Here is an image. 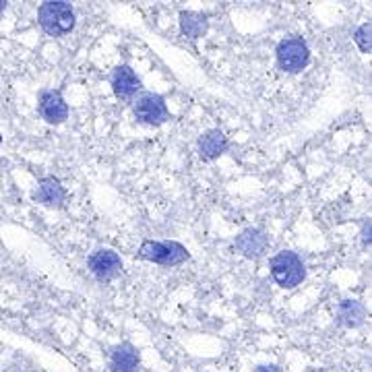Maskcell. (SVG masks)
<instances>
[{
	"instance_id": "1",
	"label": "cell",
	"mask_w": 372,
	"mask_h": 372,
	"mask_svg": "<svg viewBox=\"0 0 372 372\" xmlns=\"http://www.w3.org/2000/svg\"><path fill=\"white\" fill-rule=\"evenodd\" d=\"M271 275L281 288L292 290V288H296V286H300L304 281L307 267H304L302 258L296 252L281 250L271 258Z\"/></svg>"
},
{
	"instance_id": "2",
	"label": "cell",
	"mask_w": 372,
	"mask_h": 372,
	"mask_svg": "<svg viewBox=\"0 0 372 372\" xmlns=\"http://www.w3.org/2000/svg\"><path fill=\"white\" fill-rule=\"evenodd\" d=\"M40 25L48 36L61 38L75 27V10L68 2H44L38 13Z\"/></svg>"
},
{
	"instance_id": "3",
	"label": "cell",
	"mask_w": 372,
	"mask_h": 372,
	"mask_svg": "<svg viewBox=\"0 0 372 372\" xmlns=\"http://www.w3.org/2000/svg\"><path fill=\"white\" fill-rule=\"evenodd\" d=\"M139 256L145 258V261L164 265V267H174V265L185 263L188 258V250L183 245H178V242H153V240H147L139 248Z\"/></svg>"
},
{
	"instance_id": "4",
	"label": "cell",
	"mask_w": 372,
	"mask_h": 372,
	"mask_svg": "<svg viewBox=\"0 0 372 372\" xmlns=\"http://www.w3.org/2000/svg\"><path fill=\"white\" fill-rule=\"evenodd\" d=\"M310 61L309 44L302 38H288L277 46V62L286 72H300Z\"/></svg>"
},
{
	"instance_id": "5",
	"label": "cell",
	"mask_w": 372,
	"mask_h": 372,
	"mask_svg": "<svg viewBox=\"0 0 372 372\" xmlns=\"http://www.w3.org/2000/svg\"><path fill=\"white\" fill-rule=\"evenodd\" d=\"M134 116L143 124H164L168 121V106L162 95L157 93H141L134 102Z\"/></svg>"
},
{
	"instance_id": "6",
	"label": "cell",
	"mask_w": 372,
	"mask_h": 372,
	"mask_svg": "<svg viewBox=\"0 0 372 372\" xmlns=\"http://www.w3.org/2000/svg\"><path fill=\"white\" fill-rule=\"evenodd\" d=\"M89 269L100 281H112L123 273V261L114 250L100 248L89 256Z\"/></svg>"
},
{
	"instance_id": "7",
	"label": "cell",
	"mask_w": 372,
	"mask_h": 372,
	"mask_svg": "<svg viewBox=\"0 0 372 372\" xmlns=\"http://www.w3.org/2000/svg\"><path fill=\"white\" fill-rule=\"evenodd\" d=\"M40 114L50 124H61L68 118V106L59 91H44L40 95Z\"/></svg>"
},
{
	"instance_id": "8",
	"label": "cell",
	"mask_w": 372,
	"mask_h": 372,
	"mask_svg": "<svg viewBox=\"0 0 372 372\" xmlns=\"http://www.w3.org/2000/svg\"><path fill=\"white\" fill-rule=\"evenodd\" d=\"M234 245L248 258H261L269 248V236L256 228H248L236 238Z\"/></svg>"
},
{
	"instance_id": "9",
	"label": "cell",
	"mask_w": 372,
	"mask_h": 372,
	"mask_svg": "<svg viewBox=\"0 0 372 372\" xmlns=\"http://www.w3.org/2000/svg\"><path fill=\"white\" fill-rule=\"evenodd\" d=\"M112 87H114V93L118 98L128 100V98H132L141 89V79L137 77V72L128 64H121L112 72Z\"/></svg>"
},
{
	"instance_id": "10",
	"label": "cell",
	"mask_w": 372,
	"mask_h": 372,
	"mask_svg": "<svg viewBox=\"0 0 372 372\" xmlns=\"http://www.w3.org/2000/svg\"><path fill=\"white\" fill-rule=\"evenodd\" d=\"M228 149V139L222 130L213 128V130H207L205 134H201L199 139V153L203 160L211 162V160H217L224 151Z\"/></svg>"
},
{
	"instance_id": "11",
	"label": "cell",
	"mask_w": 372,
	"mask_h": 372,
	"mask_svg": "<svg viewBox=\"0 0 372 372\" xmlns=\"http://www.w3.org/2000/svg\"><path fill=\"white\" fill-rule=\"evenodd\" d=\"M33 201L46 205V207H61L64 201V188L59 178H44L40 180L33 190Z\"/></svg>"
},
{
	"instance_id": "12",
	"label": "cell",
	"mask_w": 372,
	"mask_h": 372,
	"mask_svg": "<svg viewBox=\"0 0 372 372\" xmlns=\"http://www.w3.org/2000/svg\"><path fill=\"white\" fill-rule=\"evenodd\" d=\"M139 352L130 343H121L112 350L110 358V371L112 372H137L139 369Z\"/></svg>"
},
{
	"instance_id": "13",
	"label": "cell",
	"mask_w": 372,
	"mask_h": 372,
	"mask_svg": "<svg viewBox=\"0 0 372 372\" xmlns=\"http://www.w3.org/2000/svg\"><path fill=\"white\" fill-rule=\"evenodd\" d=\"M366 310L358 300H343L337 307V323L343 327H360L364 323Z\"/></svg>"
},
{
	"instance_id": "14",
	"label": "cell",
	"mask_w": 372,
	"mask_h": 372,
	"mask_svg": "<svg viewBox=\"0 0 372 372\" xmlns=\"http://www.w3.org/2000/svg\"><path fill=\"white\" fill-rule=\"evenodd\" d=\"M207 27H209V21H207L205 15L192 13V10H183L180 13V29H183L186 38L196 40L207 31Z\"/></svg>"
},
{
	"instance_id": "15",
	"label": "cell",
	"mask_w": 372,
	"mask_h": 372,
	"mask_svg": "<svg viewBox=\"0 0 372 372\" xmlns=\"http://www.w3.org/2000/svg\"><path fill=\"white\" fill-rule=\"evenodd\" d=\"M371 33H372V25L371 23H364L362 27H358L356 29V33H354V42L358 44V48L364 52V54H371Z\"/></svg>"
},
{
	"instance_id": "16",
	"label": "cell",
	"mask_w": 372,
	"mask_h": 372,
	"mask_svg": "<svg viewBox=\"0 0 372 372\" xmlns=\"http://www.w3.org/2000/svg\"><path fill=\"white\" fill-rule=\"evenodd\" d=\"M254 372H281V369L275 364H263V366H256Z\"/></svg>"
},
{
	"instance_id": "17",
	"label": "cell",
	"mask_w": 372,
	"mask_h": 372,
	"mask_svg": "<svg viewBox=\"0 0 372 372\" xmlns=\"http://www.w3.org/2000/svg\"><path fill=\"white\" fill-rule=\"evenodd\" d=\"M362 240H364V245H371V219L364 224V230H362Z\"/></svg>"
},
{
	"instance_id": "18",
	"label": "cell",
	"mask_w": 372,
	"mask_h": 372,
	"mask_svg": "<svg viewBox=\"0 0 372 372\" xmlns=\"http://www.w3.org/2000/svg\"><path fill=\"white\" fill-rule=\"evenodd\" d=\"M4 6H6V2H4V0H0V13L4 10Z\"/></svg>"
},
{
	"instance_id": "19",
	"label": "cell",
	"mask_w": 372,
	"mask_h": 372,
	"mask_svg": "<svg viewBox=\"0 0 372 372\" xmlns=\"http://www.w3.org/2000/svg\"><path fill=\"white\" fill-rule=\"evenodd\" d=\"M0 143H2V137H0Z\"/></svg>"
}]
</instances>
